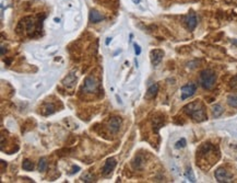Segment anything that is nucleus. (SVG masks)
<instances>
[{"instance_id": "f257e3e1", "label": "nucleus", "mask_w": 237, "mask_h": 183, "mask_svg": "<svg viewBox=\"0 0 237 183\" xmlns=\"http://www.w3.org/2000/svg\"><path fill=\"white\" fill-rule=\"evenodd\" d=\"M183 110L186 114H188L197 122H203L207 120V111H205V104L199 100L188 103L184 107Z\"/></svg>"}, {"instance_id": "f03ea898", "label": "nucleus", "mask_w": 237, "mask_h": 183, "mask_svg": "<svg viewBox=\"0 0 237 183\" xmlns=\"http://www.w3.org/2000/svg\"><path fill=\"white\" fill-rule=\"evenodd\" d=\"M199 82L201 87L205 90H211L216 82V75L211 69H205L201 71L199 78Z\"/></svg>"}, {"instance_id": "7ed1b4c3", "label": "nucleus", "mask_w": 237, "mask_h": 183, "mask_svg": "<svg viewBox=\"0 0 237 183\" xmlns=\"http://www.w3.org/2000/svg\"><path fill=\"white\" fill-rule=\"evenodd\" d=\"M215 153L216 156L218 157V149L211 143H205V144L201 145V147H199V149L197 151V157L205 160V159L211 158V157H215Z\"/></svg>"}, {"instance_id": "20e7f679", "label": "nucleus", "mask_w": 237, "mask_h": 183, "mask_svg": "<svg viewBox=\"0 0 237 183\" xmlns=\"http://www.w3.org/2000/svg\"><path fill=\"white\" fill-rule=\"evenodd\" d=\"M214 177H215L218 182H221V183H231L234 181L233 173L223 167L216 169L215 173H214Z\"/></svg>"}, {"instance_id": "39448f33", "label": "nucleus", "mask_w": 237, "mask_h": 183, "mask_svg": "<svg viewBox=\"0 0 237 183\" xmlns=\"http://www.w3.org/2000/svg\"><path fill=\"white\" fill-rule=\"evenodd\" d=\"M97 87H98V83L95 78H93V77H86L85 78L84 85H83V90L85 92H89V93L94 92V91L97 90Z\"/></svg>"}, {"instance_id": "423d86ee", "label": "nucleus", "mask_w": 237, "mask_h": 183, "mask_svg": "<svg viewBox=\"0 0 237 183\" xmlns=\"http://www.w3.org/2000/svg\"><path fill=\"white\" fill-rule=\"evenodd\" d=\"M197 91V85L196 83H188V85L183 86L181 87V100L190 98L194 96L195 92Z\"/></svg>"}, {"instance_id": "0eeeda50", "label": "nucleus", "mask_w": 237, "mask_h": 183, "mask_svg": "<svg viewBox=\"0 0 237 183\" xmlns=\"http://www.w3.org/2000/svg\"><path fill=\"white\" fill-rule=\"evenodd\" d=\"M21 22L24 24L25 31H26L27 34L30 36H33L34 32L36 31V23H35V21H34V19H32L31 16H26V18H24Z\"/></svg>"}, {"instance_id": "6e6552de", "label": "nucleus", "mask_w": 237, "mask_h": 183, "mask_svg": "<svg viewBox=\"0 0 237 183\" xmlns=\"http://www.w3.org/2000/svg\"><path fill=\"white\" fill-rule=\"evenodd\" d=\"M163 57H164V52L162 49H153V51H151L150 58L153 66H157L162 62Z\"/></svg>"}, {"instance_id": "1a4fd4ad", "label": "nucleus", "mask_w": 237, "mask_h": 183, "mask_svg": "<svg viewBox=\"0 0 237 183\" xmlns=\"http://www.w3.org/2000/svg\"><path fill=\"white\" fill-rule=\"evenodd\" d=\"M185 24L189 31H194L197 26V16L194 12H190L185 16Z\"/></svg>"}, {"instance_id": "9d476101", "label": "nucleus", "mask_w": 237, "mask_h": 183, "mask_svg": "<svg viewBox=\"0 0 237 183\" xmlns=\"http://www.w3.org/2000/svg\"><path fill=\"white\" fill-rule=\"evenodd\" d=\"M116 164H117V162H116V159L115 158H108L106 160V162H105V164H104V167H103V174L104 175H108L112 173V171L115 169V167H116Z\"/></svg>"}, {"instance_id": "9b49d317", "label": "nucleus", "mask_w": 237, "mask_h": 183, "mask_svg": "<svg viewBox=\"0 0 237 183\" xmlns=\"http://www.w3.org/2000/svg\"><path fill=\"white\" fill-rule=\"evenodd\" d=\"M120 125H121V118L118 116H114L109 120L108 128L112 133H117L120 128Z\"/></svg>"}, {"instance_id": "f8f14e48", "label": "nucleus", "mask_w": 237, "mask_h": 183, "mask_svg": "<svg viewBox=\"0 0 237 183\" xmlns=\"http://www.w3.org/2000/svg\"><path fill=\"white\" fill-rule=\"evenodd\" d=\"M76 82V77L73 72H70L69 75H67L65 79L63 80V85L67 88H73Z\"/></svg>"}, {"instance_id": "ddd939ff", "label": "nucleus", "mask_w": 237, "mask_h": 183, "mask_svg": "<svg viewBox=\"0 0 237 183\" xmlns=\"http://www.w3.org/2000/svg\"><path fill=\"white\" fill-rule=\"evenodd\" d=\"M158 92V85L157 83H154V85L151 86L149 89H147V93H145V99L147 100H152L156 97Z\"/></svg>"}, {"instance_id": "4468645a", "label": "nucleus", "mask_w": 237, "mask_h": 183, "mask_svg": "<svg viewBox=\"0 0 237 183\" xmlns=\"http://www.w3.org/2000/svg\"><path fill=\"white\" fill-rule=\"evenodd\" d=\"M104 20V16L100 13L97 10H91L90 12V22L91 23H98Z\"/></svg>"}, {"instance_id": "2eb2a0df", "label": "nucleus", "mask_w": 237, "mask_h": 183, "mask_svg": "<svg viewBox=\"0 0 237 183\" xmlns=\"http://www.w3.org/2000/svg\"><path fill=\"white\" fill-rule=\"evenodd\" d=\"M224 112L223 107L220 105V104H215V105H213L212 107V115L213 118H218V116H221L222 113Z\"/></svg>"}, {"instance_id": "dca6fc26", "label": "nucleus", "mask_w": 237, "mask_h": 183, "mask_svg": "<svg viewBox=\"0 0 237 183\" xmlns=\"http://www.w3.org/2000/svg\"><path fill=\"white\" fill-rule=\"evenodd\" d=\"M22 168H23V170H25V171H33V169H34V164H33L31 160H29V159H25L24 161H23V164H22Z\"/></svg>"}, {"instance_id": "f3484780", "label": "nucleus", "mask_w": 237, "mask_h": 183, "mask_svg": "<svg viewBox=\"0 0 237 183\" xmlns=\"http://www.w3.org/2000/svg\"><path fill=\"white\" fill-rule=\"evenodd\" d=\"M143 162H144V160H143V157L141 156V155H138V156L134 158V167L136 168V169H140V168L142 167V164H143Z\"/></svg>"}, {"instance_id": "a211bd4d", "label": "nucleus", "mask_w": 237, "mask_h": 183, "mask_svg": "<svg viewBox=\"0 0 237 183\" xmlns=\"http://www.w3.org/2000/svg\"><path fill=\"white\" fill-rule=\"evenodd\" d=\"M37 168H38V171H41V172H43V171H45L47 169V159L45 157L39 159Z\"/></svg>"}, {"instance_id": "6ab92c4d", "label": "nucleus", "mask_w": 237, "mask_h": 183, "mask_svg": "<svg viewBox=\"0 0 237 183\" xmlns=\"http://www.w3.org/2000/svg\"><path fill=\"white\" fill-rule=\"evenodd\" d=\"M55 112V107H54V104H47L46 107H44L43 109V114L44 115H50V114H52V113Z\"/></svg>"}, {"instance_id": "aec40b11", "label": "nucleus", "mask_w": 237, "mask_h": 183, "mask_svg": "<svg viewBox=\"0 0 237 183\" xmlns=\"http://www.w3.org/2000/svg\"><path fill=\"white\" fill-rule=\"evenodd\" d=\"M227 103H229V107H237V96H236V94L229 96V98H227Z\"/></svg>"}, {"instance_id": "412c9836", "label": "nucleus", "mask_w": 237, "mask_h": 183, "mask_svg": "<svg viewBox=\"0 0 237 183\" xmlns=\"http://www.w3.org/2000/svg\"><path fill=\"white\" fill-rule=\"evenodd\" d=\"M186 177L189 181L191 182H196V178H195L194 172H192V169L190 167H187V170H186Z\"/></svg>"}, {"instance_id": "4be33fe9", "label": "nucleus", "mask_w": 237, "mask_h": 183, "mask_svg": "<svg viewBox=\"0 0 237 183\" xmlns=\"http://www.w3.org/2000/svg\"><path fill=\"white\" fill-rule=\"evenodd\" d=\"M186 145H187V142H186L185 138H180L178 142H176V144H175V148L176 149H181V148L186 147Z\"/></svg>"}, {"instance_id": "5701e85b", "label": "nucleus", "mask_w": 237, "mask_h": 183, "mask_svg": "<svg viewBox=\"0 0 237 183\" xmlns=\"http://www.w3.org/2000/svg\"><path fill=\"white\" fill-rule=\"evenodd\" d=\"M94 175L92 174H85V175H82V178L81 180L82 181H84V182H93L94 181Z\"/></svg>"}, {"instance_id": "b1692460", "label": "nucleus", "mask_w": 237, "mask_h": 183, "mask_svg": "<svg viewBox=\"0 0 237 183\" xmlns=\"http://www.w3.org/2000/svg\"><path fill=\"white\" fill-rule=\"evenodd\" d=\"M229 86H231L233 89H237V76H235L234 78L231 80V82H229Z\"/></svg>"}, {"instance_id": "393cba45", "label": "nucleus", "mask_w": 237, "mask_h": 183, "mask_svg": "<svg viewBox=\"0 0 237 183\" xmlns=\"http://www.w3.org/2000/svg\"><path fill=\"white\" fill-rule=\"evenodd\" d=\"M134 53H136V55L137 56H139V55L141 54V47H140L137 43L134 44Z\"/></svg>"}, {"instance_id": "a878e982", "label": "nucleus", "mask_w": 237, "mask_h": 183, "mask_svg": "<svg viewBox=\"0 0 237 183\" xmlns=\"http://www.w3.org/2000/svg\"><path fill=\"white\" fill-rule=\"evenodd\" d=\"M80 170V167H78V166H73V168H72V171L70 172V174H73V173H76L78 171Z\"/></svg>"}, {"instance_id": "bb28decb", "label": "nucleus", "mask_w": 237, "mask_h": 183, "mask_svg": "<svg viewBox=\"0 0 237 183\" xmlns=\"http://www.w3.org/2000/svg\"><path fill=\"white\" fill-rule=\"evenodd\" d=\"M110 41H112V37H107V38H106V42H105V44H106V45H108L109 42H110Z\"/></svg>"}, {"instance_id": "cd10ccee", "label": "nucleus", "mask_w": 237, "mask_h": 183, "mask_svg": "<svg viewBox=\"0 0 237 183\" xmlns=\"http://www.w3.org/2000/svg\"><path fill=\"white\" fill-rule=\"evenodd\" d=\"M1 55H5V46H1Z\"/></svg>"}, {"instance_id": "c85d7f7f", "label": "nucleus", "mask_w": 237, "mask_h": 183, "mask_svg": "<svg viewBox=\"0 0 237 183\" xmlns=\"http://www.w3.org/2000/svg\"><path fill=\"white\" fill-rule=\"evenodd\" d=\"M132 2H134V5H138V3H140V0H132Z\"/></svg>"}]
</instances>
